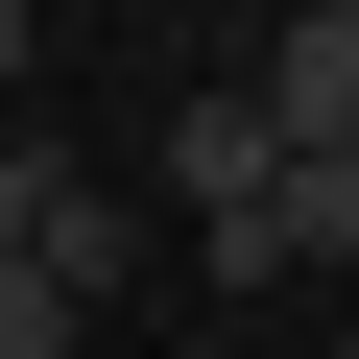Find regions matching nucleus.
Returning a JSON list of instances; mask_svg holds the SVG:
<instances>
[{
    "instance_id": "obj_1",
    "label": "nucleus",
    "mask_w": 359,
    "mask_h": 359,
    "mask_svg": "<svg viewBox=\"0 0 359 359\" xmlns=\"http://www.w3.org/2000/svg\"><path fill=\"white\" fill-rule=\"evenodd\" d=\"M0 264H48V287L96 311V287L144 264V216L96 192V168H72V144H25V120H0Z\"/></svg>"
},
{
    "instance_id": "obj_2",
    "label": "nucleus",
    "mask_w": 359,
    "mask_h": 359,
    "mask_svg": "<svg viewBox=\"0 0 359 359\" xmlns=\"http://www.w3.org/2000/svg\"><path fill=\"white\" fill-rule=\"evenodd\" d=\"M168 192H192V240H240V216L287 192V120H264V96H192V120H168Z\"/></svg>"
},
{
    "instance_id": "obj_3",
    "label": "nucleus",
    "mask_w": 359,
    "mask_h": 359,
    "mask_svg": "<svg viewBox=\"0 0 359 359\" xmlns=\"http://www.w3.org/2000/svg\"><path fill=\"white\" fill-rule=\"evenodd\" d=\"M264 120H287V168H335V144H359V0H287V48H264Z\"/></svg>"
},
{
    "instance_id": "obj_4",
    "label": "nucleus",
    "mask_w": 359,
    "mask_h": 359,
    "mask_svg": "<svg viewBox=\"0 0 359 359\" xmlns=\"http://www.w3.org/2000/svg\"><path fill=\"white\" fill-rule=\"evenodd\" d=\"M264 240H287V264H335V287H359V144H335V168H287V192H264Z\"/></svg>"
},
{
    "instance_id": "obj_5",
    "label": "nucleus",
    "mask_w": 359,
    "mask_h": 359,
    "mask_svg": "<svg viewBox=\"0 0 359 359\" xmlns=\"http://www.w3.org/2000/svg\"><path fill=\"white\" fill-rule=\"evenodd\" d=\"M72 335H96V311H72L48 264H0V359H72Z\"/></svg>"
},
{
    "instance_id": "obj_6",
    "label": "nucleus",
    "mask_w": 359,
    "mask_h": 359,
    "mask_svg": "<svg viewBox=\"0 0 359 359\" xmlns=\"http://www.w3.org/2000/svg\"><path fill=\"white\" fill-rule=\"evenodd\" d=\"M25 25H48V0H0V96H25Z\"/></svg>"
}]
</instances>
